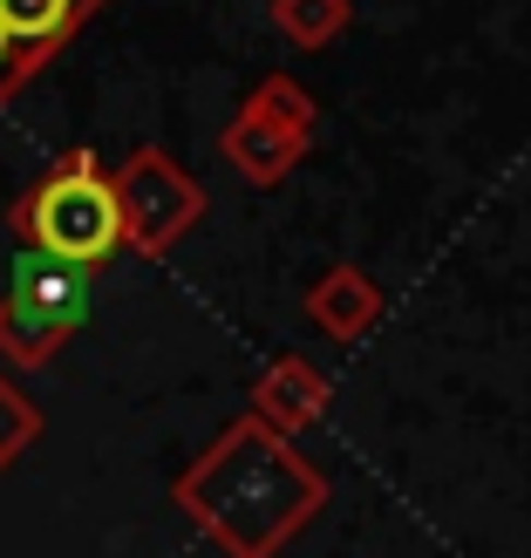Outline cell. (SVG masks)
<instances>
[{"mask_svg": "<svg viewBox=\"0 0 531 558\" xmlns=\"http://www.w3.org/2000/svg\"><path fill=\"white\" fill-rule=\"evenodd\" d=\"M382 287L361 266H327L314 287H306V320H314L327 341H361V333H375V320H382Z\"/></svg>", "mask_w": 531, "mask_h": 558, "instance_id": "8992f818", "label": "cell"}, {"mask_svg": "<svg viewBox=\"0 0 531 558\" xmlns=\"http://www.w3.org/2000/svg\"><path fill=\"white\" fill-rule=\"evenodd\" d=\"M109 191H117V211H123V245H136L144 259L171 253V245L205 218V184L184 178L157 144L123 157V171H109Z\"/></svg>", "mask_w": 531, "mask_h": 558, "instance_id": "277c9868", "label": "cell"}, {"mask_svg": "<svg viewBox=\"0 0 531 558\" xmlns=\"http://www.w3.org/2000/svg\"><path fill=\"white\" fill-rule=\"evenodd\" d=\"M348 14H354L348 0H273V27L293 48H327L348 27Z\"/></svg>", "mask_w": 531, "mask_h": 558, "instance_id": "30bf717a", "label": "cell"}, {"mask_svg": "<svg viewBox=\"0 0 531 558\" xmlns=\"http://www.w3.org/2000/svg\"><path fill=\"white\" fill-rule=\"evenodd\" d=\"M21 82H27V69H21V54H14V41L0 35V102H8V96L21 89Z\"/></svg>", "mask_w": 531, "mask_h": 558, "instance_id": "7c38bea8", "label": "cell"}, {"mask_svg": "<svg viewBox=\"0 0 531 558\" xmlns=\"http://www.w3.org/2000/svg\"><path fill=\"white\" fill-rule=\"evenodd\" d=\"M35 436H41V409L27 402L8 375H0V470H8V463H14Z\"/></svg>", "mask_w": 531, "mask_h": 558, "instance_id": "8fae6325", "label": "cell"}, {"mask_svg": "<svg viewBox=\"0 0 531 558\" xmlns=\"http://www.w3.org/2000/svg\"><path fill=\"white\" fill-rule=\"evenodd\" d=\"M178 511H191L212 532L218 551L232 558H273L300 524H314L327 505L321 463H306L287 436L239 415L212 450L171 484Z\"/></svg>", "mask_w": 531, "mask_h": 558, "instance_id": "6da1fadb", "label": "cell"}, {"mask_svg": "<svg viewBox=\"0 0 531 558\" xmlns=\"http://www.w3.org/2000/svg\"><path fill=\"white\" fill-rule=\"evenodd\" d=\"M89 293H96V272L62 266V259L21 245L14 279H8V293H0V354H8L14 368H41V361L89 320Z\"/></svg>", "mask_w": 531, "mask_h": 558, "instance_id": "3957f363", "label": "cell"}, {"mask_svg": "<svg viewBox=\"0 0 531 558\" xmlns=\"http://www.w3.org/2000/svg\"><path fill=\"white\" fill-rule=\"evenodd\" d=\"M218 150H226V163L245 184H279L300 163L306 144H293L287 130H273L266 117H253V109H239V117L226 123V136H218Z\"/></svg>", "mask_w": 531, "mask_h": 558, "instance_id": "ba28073f", "label": "cell"}, {"mask_svg": "<svg viewBox=\"0 0 531 558\" xmlns=\"http://www.w3.org/2000/svg\"><path fill=\"white\" fill-rule=\"evenodd\" d=\"M8 226L27 253H48L82 272H102L123 253V211H117V191H109V171L96 163V150H69L48 178H35L14 198Z\"/></svg>", "mask_w": 531, "mask_h": 558, "instance_id": "7a4b0ae2", "label": "cell"}, {"mask_svg": "<svg viewBox=\"0 0 531 558\" xmlns=\"http://www.w3.org/2000/svg\"><path fill=\"white\" fill-rule=\"evenodd\" d=\"M327 402H334L327 368H314L306 354H279L273 368L260 375V388H253V423H266L273 436L293 442L300 429H314L327 415Z\"/></svg>", "mask_w": 531, "mask_h": 558, "instance_id": "5b68a950", "label": "cell"}, {"mask_svg": "<svg viewBox=\"0 0 531 558\" xmlns=\"http://www.w3.org/2000/svg\"><path fill=\"white\" fill-rule=\"evenodd\" d=\"M245 109H253V117H266L273 130H287L293 144H314V123H321V117H314V96H306L293 75H266L260 89L245 96Z\"/></svg>", "mask_w": 531, "mask_h": 558, "instance_id": "9c48e42d", "label": "cell"}, {"mask_svg": "<svg viewBox=\"0 0 531 558\" xmlns=\"http://www.w3.org/2000/svg\"><path fill=\"white\" fill-rule=\"evenodd\" d=\"M89 8H96V0H0V35L14 41L21 69L35 75V69H48L55 54L75 41V27L89 21Z\"/></svg>", "mask_w": 531, "mask_h": 558, "instance_id": "52a82bcc", "label": "cell"}]
</instances>
